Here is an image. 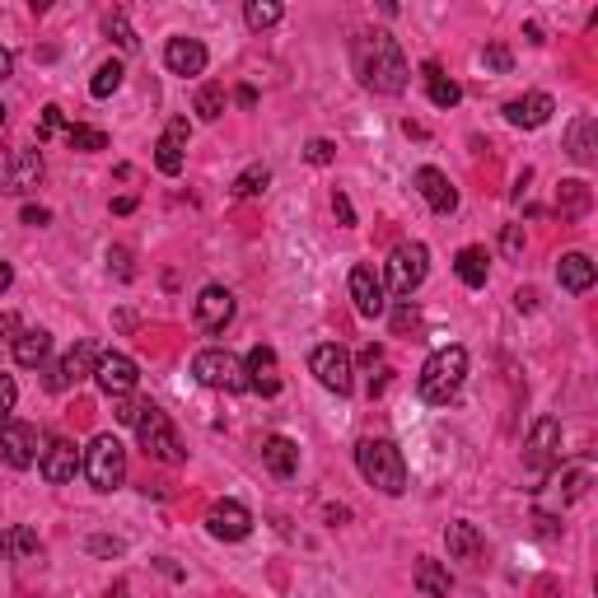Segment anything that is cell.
I'll list each match as a JSON object with an SVG mask.
<instances>
[{
	"mask_svg": "<svg viewBox=\"0 0 598 598\" xmlns=\"http://www.w3.org/2000/svg\"><path fill=\"white\" fill-rule=\"evenodd\" d=\"M356 71H360V85L374 89V94H402V89H407V75H412L398 38H388V33H365V38H360Z\"/></svg>",
	"mask_w": 598,
	"mask_h": 598,
	"instance_id": "cell-1",
	"label": "cell"
},
{
	"mask_svg": "<svg viewBox=\"0 0 598 598\" xmlns=\"http://www.w3.org/2000/svg\"><path fill=\"white\" fill-rule=\"evenodd\" d=\"M468 379V351L463 346H440L435 356L421 365V379H416V393L430 407H449L458 398V388Z\"/></svg>",
	"mask_w": 598,
	"mask_h": 598,
	"instance_id": "cell-2",
	"label": "cell"
},
{
	"mask_svg": "<svg viewBox=\"0 0 598 598\" xmlns=\"http://www.w3.org/2000/svg\"><path fill=\"white\" fill-rule=\"evenodd\" d=\"M356 468L370 486H379L384 496H402L407 491V463L393 440H360L356 444Z\"/></svg>",
	"mask_w": 598,
	"mask_h": 598,
	"instance_id": "cell-3",
	"label": "cell"
},
{
	"mask_svg": "<svg viewBox=\"0 0 598 598\" xmlns=\"http://www.w3.org/2000/svg\"><path fill=\"white\" fill-rule=\"evenodd\" d=\"M80 472L89 477L94 491H117V486L127 482V449H122V440H117V435H94Z\"/></svg>",
	"mask_w": 598,
	"mask_h": 598,
	"instance_id": "cell-4",
	"label": "cell"
},
{
	"mask_svg": "<svg viewBox=\"0 0 598 598\" xmlns=\"http://www.w3.org/2000/svg\"><path fill=\"white\" fill-rule=\"evenodd\" d=\"M136 435H141V449L155 458V463H169V468L187 463V449H183V440H178V430H173V421L159 412L155 402H145L141 421H136Z\"/></svg>",
	"mask_w": 598,
	"mask_h": 598,
	"instance_id": "cell-5",
	"label": "cell"
},
{
	"mask_svg": "<svg viewBox=\"0 0 598 598\" xmlns=\"http://www.w3.org/2000/svg\"><path fill=\"white\" fill-rule=\"evenodd\" d=\"M192 374H197L201 388H215V393H248V374H243V360L220 351V346H206L192 356Z\"/></svg>",
	"mask_w": 598,
	"mask_h": 598,
	"instance_id": "cell-6",
	"label": "cell"
},
{
	"mask_svg": "<svg viewBox=\"0 0 598 598\" xmlns=\"http://www.w3.org/2000/svg\"><path fill=\"white\" fill-rule=\"evenodd\" d=\"M309 370H314V379L328 393H337V398H346L351 388H356V365H351V351L337 342H323L314 346V356H309Z\"/></svg>",
	"mask_w": 598,
	"mask_h": 598,
	"instance_id": "cell-7",
	"label": "cell"
},
{
	"mask_svg": "<svg viewBox=\"0 0 598 598\" xmlns=\"http://www.w3.org/2000/svg\"><path fill=\"white\" fill-rule=\"evenodd\" d=\"M524 463L533 468V477H547L561 463V421L556 416H538L533 421L528 444H524Z\"/></svg>",
	"mask_w": 598,
	"mask_h": 598,
	"instance_id": "cell-8",
	"label": "cell"
},
{
	"mask_svg": "<svg viewBox=\"0 0 598 598\" xmlns=\"http://www.w3.org/2000/svg\"><path fill=\"white\" fill-rule=\"evenodd\" d=\"M426 271H430L426 243H398L393 257H388V285H393V295H412L416 285L426 281Z\"/></svg>",
	"mask_w": 598,
	"mask_h": 598,
	"instance_id": "cell-9",
	"label": "cell"
},
{
	"mask_svg": "<svg viewBox=\"0 0 598 598\" xmlns=\"http://www.w3.org/2000/svg\"><path fill=\"white\" fill-rule=\"evenodd\" d=\"M94 365H99V346L94 342H75L66 356L47 370V388L52 393H66L71 384H80V379H94Z\"/></svg>",
	"mask_w": 598,
	"mask_h": 598,
	"instance_id": "cell-10",
	"label": "cell"
},
{
	"mask_svg": "<svg viewBox=\"0 0 598 598\" xmlns=\"http://www.w3.org/2000/svg\"><path fill=\"white\" fill-rule=\"evenodd\" d=\"M136 379H141V370H136V360L122 356V351H108V356H99V365H94V384H99L108 398L136 393Z\"/></svg>",
	"mask_w": 598,
	"mask_h": 598,
	"instance_id": "cell-11",
	"label": "cell"
},
{
	"mask_svg": "<svg viewBox=\"0 0 598 598\" xmlns=\"http://www.w3.org/2000/svg\"><path fill=\"white\" fill-rule=\"evenodd\" d=\"M206 528H211V538H220V542H243L253 533V514H248V505H239V500H215L211 510H206Z\"/></svg>",
	"mask_w": 598,
	"mask_h": 598,
	"instance_id": "cell-12",
	"label": "cell"
},
{
	"mask_svg": "<svg viewBox=\"0 0 598 598\" xmlns=\"http://www.w3.org/2000/svg\"><path fill=\"white\" fill-rule=\"evenodd\" d=\"M80 468H85V454L75 449V440H52L47 449H38V472H43L52 486L75 482Z\"/></svg>",
	"mask_w": 598,
	"mask_h": 598,
	"instance_id": "cell-13",
	"label": "cell"
},
{
	"mask_svg": "<svg viewBox=\"0 0 598 598\" xmlns=\"http://www.w3.org/2000/svg\"><path fill=\"white\" fill-rule=\"evenodd\" d=\"M351 299H356V314L360 318H384V309H388L384 276H379L374 267H356V271H351Z\"/></svg>",
	"mask_w": 598,
	"mask_h": 598,
	"instance_id": "cell-14",
	"label": "cell"
},
{
	"mask_svg": "<svg viewBox=\"0 0 598 598\" xmlns=\"http://www.w3.org/2000/svg\"><path fill=\"white\" fill-rule=\"evenodd\" d=\"M0 458L10 468H33L38 463V430L19 426V421H5L0 426Z\"/></svg>",
	"mask_w": 598,
	"mask_h": 598,
	"instance_id": "cell-15",
	"label": "cell"
},
{
	"mask_svg": "<svg viewBox=\"0 0 598 598\" xmlns=\"http://www.w3.org/2000/svg\"><path fill=\"white\" fill-rule=\"evenodd\" d=\"M192 314H197V328L206 332H225L229 318H234V295H229L225 285H206L192 304Z\"/></svg>",
	"mask_w": 598,
	"mask_h": 598,
	"instance_id": "cell-16",
	"label": "cell"
},
{
	"mask_svg": "<svg viewBox=\"0 0 598 598\" xmlns=\"http://www.w3.org/2000/svg\"><path fill=\"white\" fill-rule=\"evenodd\" d=\"M243 374H248V388L262 393V398H276V393H281V365H276V351H271V346H253L248 360H243Z\"/></svg>",
	"mask_w": 598,
	"mask_h": 598,
	"instance_id": "cell-17",
	"label": "cell"
},
{
	"mask_svg": "<svg viewBox=\"0 0 598 598\" xmlns=\"http://www.w3.org/2000/svg\"><path fill=\"white\" fill-rule=\"evenodd\" d=\"M416 192L426 197V206L435 215H449V211H458V192H454V183H449V173H440V169H416Z\"/></svg>",
	"mask_w": 598,
	"mask_h": 598,
	"instance_id": "cell-18",
	"label": "cell"
},
{
	"mask_svg": "<svg viewBox=\"0 0 598 598\" xmlns=\"http://www.w3.org/2000/svg\"><path fill=\"white\" fill-rule=\"evenodd\" d=\"M552 113H556L552 94H524V99H510V103H505V122H510V127H524V131L542 127V122H547Z\"/></svg>",
	"mask_w": 598,
	"mask_h": 598,
	"instance_id": "cell-19",
	"label": "cell"
},
{
	"mask_svg": "<svg viewBox=\"0 0 598 598\" xmlns=\"http://www.w3.org/2000/svg\"><path fill=\"white\" fill-rule=\"evenodd\" d=\"M262 463H267L271 477L290 482L299 472V444L290 440V435H267V440H262Z\"/></svg>",
	"mask_w": 598,
	"mask_h": 598,
	"instance_id": "cell-20",
	"label": "cell"
},
{
	"mask_svg": "<svg viewBox=\"0 0 598 598\" xmlns=\"http://www.w3.org/2000/svg\"><path fill=\"white\" fill-rule=\"evenodd\" d=\"M206 47L197 43V38H169V47H164V66H169L173 75H201L206 71Z\"/></svg>",
	"mask_w": 598,
	"mask_h": 598,
	"instance_id": "cell-21",
	"label": "cell"
},
{
	"mask_svg": "<svg viewBox=\"0 0 598 598\" xmlns=\"http://www.w3.org/2000/svg\"><path fill=\"white\" fill-rule=\"evenodd\" d=\"M556 281H561V290H570V295H584V290L598 281V271L584 253H566L556 262Z\"/></svg>",
	"mask_w": 598,
	"mask_h": 598,
	"instance_id": "cell-22",
	"label": "cell"
},
{
	"mask_svg": "<svg viewBox=\"0 0 598 598\" xmlns=\"http://www.w3.org/2000/svg\"><path fill=\"white\" fill-rule=\"evenodd\" d=\"M444 547H449V556L454 561H477L482 556V533H477V524H468V519H454V524L444 528Z\"/></svg>",
	"mask_w": 598,
	"mask_h": 598,
	"instance_id": "cell-23",
	"label": "cell"
},
{
	"mask_svg": "<svg viewBox=\"0 0 598 598\" xmlns=\"http://www.w3.org/2000/svg\"><path fill=\"white\" fill-rule=\"evenodd\" d=\"M566 150L575 164H594L598 159V122L594 117H575L566 131Z\"/></svg>",
	"mask_w": 598,
	"mask_h": 598,
	"instance_id": "cell-24",
	"label": "cell"
},
{
	"mask_svg": "<svg viewBox=\"0 0 598 598\" xmlns=\"http://www.w3.org/2000/svg\"><path fill=\"white\" fill-rule=\"evenodd\" d=\"M47 356H52V332L24 328L15 337V360L24 365V370H38V365H47Z\"/></svg>",
	"mask_w": 598,
	"mask_h": 598,
	"instance_id": "cell-25",
	"label": "cell"
},
{
	"mask_svg": "<svg viewBox=\"0 0 598 598\" xmlns=\"http://www.w3.org/2000/svg\"><path fill=\"white\" fill-rule=\"evenodd\" d=\"M486 262H491V257H486V248H477V243H468V248H458V257H454V271H458V281L468 285V290H482L486 285Z\"/></svg>",
	"mask_w": 598,
	"mask_h": 598,
	"instance_id": "cell-26",
	"label": "cell"
},
{
	"mask_svg": "<svg viewBox=\"0 0 598 598\" xmlns=\"http://www.w3.org/2000/svg\"><path fill=\"white\" fill-rule=\"evenodd\" d=\"M412 580H416V589H421L426 598H449V589H454L449 570H444L440 561H430V556H421V561H416Z\"/></svg>",
	"mask_w": 598,
	"mask_h": 598,
	"instance_id": "cell-27",
	"label": "cell"
},
{
	"mask_svg": "<svg viewBox=\"0 0 598 598\" xmlns=\"http://www.w3.org/2000/svg\"><path fill=\"white\" fill-rule=\"evenodd\" d=\"M589 201H594L589 183H580V178H566V183H561V192H556V211L566 215V220H575V215L589 211Z\"/></svg>",
	"mask_w": 598,
	"mask_h": 598,
	"instance_id": "cell-28",
	"label": "cell"
},
{
	"mask_svg": "<svg viewBox=\"0 0 598 598\" xmlns=\"http://www.w3.org/2000/svg\"><path fill=\"white\" fill-rule=\"evenodd\" d=\"M426 89H430V103H435V108H458V99H463V89H458L449 75H440L435 61H426Z\"/></svg>",
	"mask_w": 598,
	"mask_h": 598,
	"instance_id": "cell-29",
	"label": "cell"
},
{
	"mask_svg": "<svg viewBox=\"0 0 598 598\" xmlns=\"http://www.w3.org/2000/svg\"><path fill=\"white\" fill-rule=\"evenodd\" d=\"M38 178H43V155L38 150H19L15 173H10V192H29V187H38Z\"/></svg>",
	"mask_w": 598,
	"mask_h": 598,
	"instance_id": "cell-30",
	"label": "cell"
},
{
	"mask_svg": "<svg viewBox=\"0 0 598 598\" xmlns=\"http://www.w3.org/2000/svg\"><path fill=\"white\" fill-rule=\"evenodd\" d=\"M122 61H103L99 71H94V80H89V94H94V99H113L117 89H122Z\"/></svg>",
	"mask_w": 598,
	"mask_h": 598,
	"instance_id": "cell-31",
	"label": "cell"
},
{
	"mask_svg": "<svg viewBox=\"0 0 598 598\" xmlns=\"http://www.w3.org/2000/svg\"><path fill=\"white\" fill-rule=\"evenodd\" d=\"M281 5L276 0H248L243 5V19H248V29H271V24H281Z\"/></svg>",
	"mask_w": 598,
	"mask_h": 598,
	"instance_id": "cell-32",
	"label": "cell"
},
{
	"mask_svg": "<svg viewBox=\"0 0 598 598\" xmlns=\"http://www.w3.org/2000/svg\"><path fill=\"white\" fill-rule=\"evenodd\" d=\"M183 150H187V145H178V141H169V136H164V141L155 145V164H159V173L178 178V173H183Z\"/></svg>",
	"mask_w": 598,
	"mask_h": 598,
	"instance_id": "cell-33",
	"label": "cell"
},
{
	"mask_svg": "<svg viewBox=\"0 0 598 598\" xmlns=\"http://www.w3.org/2000/svg\"><path fill=\"white\" fill-rule=\"evenodd\" d=\"M66 145L71 150H108V136L99 127H80L75 122V127H66Z\"/></svg>",
	"mask_w": 598,
	"mask_h": 598,
	"instance_id": "cell-34",
	"label": "cell"
},
{
	"mask_svg": "<svg viewBox=\"0 0 598 598\" xmlns=\"http://www.w3.org/2000/svg\"><path fill=\"white\" fill-rule=\"evenodd\" d=\"M103 29L113 33V38H117V47H122V52H136V47H141V38H136V29H131V24H127V15H122V10H113V15L103 19Z\"/></svg>",
	"mask_w": 598,
	"mask_h": 598,
	"instance_id": "cell-35",
	"label": "cell"
},
{
	"mask_svg": "<svg viewBox=\"0 0 598 598\" xmlns=\"http://www.w3.org/2000/svg\"><path fill=\"white\" fill-rule=\"evenodd\" d=\"M267 183H271V169L253 164V169H243L239 178H234V192H239V197H257V192H267Z\"/></svg>",
	"mask_w": 598,
	"mask_h": 598,
	"instance_id": "cell-36",
	"label": "cell"
},
{
	"mask_svg": "<svg viewBox=\"0 0 598 598\" xmlns=\"http://www.w3.org/2000/svg\"><path fill=\"white\" fill-rule=\"evenodd\" d=\"M220 113H225V94H220L215 85H206L197 94V117H201V122H215Z\"/></svg>",
	"mask_w": 598,
	"mask_h": 598,
	"instance_id": "cell-37",
	"label": "cell"
},
{
	"mask_svg": "<svg viewBox=\"0 0 598 598\" xmlns=\"http://www.w3.org/2000/svg\"><path fill=\"white\" fill-rule=\"evenodd\" d=\"M10 556H15V561H33V556H38V533L19 524L15 528V542H10Z\"/></svg>",
	"mask_w": 598,
	"mask_h": 598,
	"instance_id": "cell-38",
	"label": "cell"
},
{
	"mask_svg": "<svg viewBox=\"0 0 598 598\" xmlns=\"http://www.w3.org/2000/svg\"><path fill=\"white\" fill-rule=\"evenodd\" d=\"M113 402H117L113 416L122 421V426H136V421H141V412H145V402H141V398H131V393H127V398H113Z\"/></svg>",
	"mask_w": 598,
	"mask_h": 598,
	"instance_id": "cell-39",
	"label": "cell"
},
{
	"mask_svg": "<svg viewBox=\"0 0 598 598\" xmlns=\"http://www.w3.org/2000/svg\"><path fill=\"white\" fill-rule=\"evenodd\" d=\"M15 402H19V384L10 379V374H0V426L10 421V412H15Z\"/></svg>",
	"mask_w": 598,
	"mask_h": 598,
	"instance_id": "cell-40",
	"label": "cell"
},
{
	"mask_svg": "<svg viewBox=\"0 0 598 598\" xmlns=\"http://www.w3.org/2000/svg\"><path fill=\"white\" fill-rule=\"evenodd\" d=\"M482 61L491 66V71H500V75H505V71L514 66V57H510V47H505V43H491V47L482 52Z\"/></svg>",
	"mask_w": 598,
	"mask_h": 598,
	"instance_id": "cell-41",
	"label": "cell"
},
{
	"mask_svg": "<svg viewBox=\"0 0 598 598\" xmlns=\"http://www.w3.org/2000/svg\"><path fill=\"white\" fill-rule=\"evenodd\" d=\"M304 159H309V164H332V159H337V145L318 136V141L304 145Z\"/></svg>",
	"mask_w": 598,
	"mask_h": 598,
	"instance_id": "cell-42",
	"label": "cell"
},
{
	"mask_svg": "<svg viewBox=\"0 0 598 598\" xmlns=\"http://www.w3.org/2000/svg\"><path fill=\"white\" fill-rule=\"evenodd\" d=\"M61 122H66V117H61V108H57V103H47L43 117H38V141H47L52 131H61Z\"/></svg>",
	"mask_w": 598,
	"mask_h": 598,
	"instance_id": "cell-43",
	"label": "cell"
},
{
	"mask_svg": "<svg viewBox=\"0 0 598 598\" xmlns=\"http://www.w3.org/2000/svg\"><path fill=\"white\" fill-rule=\"evenodd\" d=\"M500 248H505V257L524 253V225H505V234H500Z\"/></svg>",
	"mask_w": 598,
	"mask_h": 598,
	"instance_id": "cell-44",
	"label": "cell"
},
{
	"mask_svg": "<svg viewBox=\"0 0 598 598\" xmlns=\"http://www.w3.org/2000/svg\"><path fill=\"white\" fill-rule=\"evenodd\" d=\"M108 267H113L122 281H131V248H108Z\"/></svg>",
	"mask_w": 598,
	"mask_h": 598,
	"instance_id": "cell-45",
	"label": "cell"
},
{
	"mask_svg": "<svg viewBox=\"0 0 598 598\" xmlns=\"http://www.w3.org/2000/svg\"><path fill=\"white\" fill-rule=\"evenodd\" d=\"M332 211H337V220H342V225H356V206H351V197H346V192H332Z\"/></svg>",
	"mask_w": 598,
	"mask_h": 598,
	"instance_id": "cell-46",
	"label": "cell"
},
{
	"mask_svg": "<svg viewBox=\"0 0 598 598\" xmlns=\"http://www.w3.org/2000/svg\"><path fill=\"white\" fill-rule=\"evenodd\" d=\"M19 332H24V318H19V314H0V342H15Z\"/></svg>",
	"mask_w": 598,
	"mask_h": 598,
	"instance_id": "cell-47",
	"label": "cell"
},
{
	"mask_svg": "<svg viewBox=\"0 0 598 598\" xmlns=\"http://www.w3.org/2000/svg\"><path fill=\"white\" fill-rule=\"evenodd\" d=\"M89 552L94 556H122V538H89Z\"/></svg>",
	"mask_w": 598,
	"mask_h": 598,
	"instance_id": "cell-48",
	"label": "cell"
},
{
	"mask_svg": "<svg viewBox=\"0 0 598 598\" xmlns=\"http://www.w3.org/2000/svg\"><path fill=\"white\" fill-rule=\"evenodd\" d=\"M10 173H15V155L0 145V192H10Z\"/></svg>",
	"mask_w": 598,
	"mask_h": 598,
	"instance_id": "cell-49",
	"label": "cell"
},
{
	"mask_svg": "<svg viewBox=\"0 0 598 598\" xmlns=\"http://www.w3.org/2000/svg\"><path fill=\"white\" fill-rule=\"evenodd\" d=\"M19 215H24V225H47V220H52V215L43 211V206H24Z\"/></svg>",
	"mask_w": 598,
	"mask_h": 598,
	"instance_id": "cell-50",
	"label": "cell"
},
{
	"mask_svg": "<svg viewBox=\"0 0 598 598\" xmlns=\"http://www.w3.org/2000/svg\"><path fill=\"white\" fill-rule=\"evenodd\" d=\"M15 75V57H10V47H0V80H10Z\"/></svg>",
	"mask_w": 598,
	"mask_h": 598,
	"instance_id": "cell-51",
	"label": "cell"
},
{
	"mask_svg": "<svg viewBox=\"0 0 598 598\" xmlns=\"http://www.w3.org/2000/svg\"><path fill=\"white\" fill-rule=\"evenodd\" d=\"M584 482H589V477H584V472H570V482H566V496H580V491H584Z\"/></svg>",
	"mask_w": 598,
	"mask_h": 598,
	"instance_id": "cell-52",
	"label": "cell"
},
{
	"mask_svg": "<svg viewBox=\"0 0 598 598\" xmlns=\"http://www.w3.org/2000/svg\"><path fill=\"white\" fill-rule=\"evenodd\" d=\"M131 211H136V197H117L113 201V215H131Z\"/></svg>",
	"mask_w": 598,
	"mask_h": 598,
	"instance_id": "cell-53",
	"label": "cell"
},
{
	"mask_svg": "<svg viewBox=\"0 0 598 598\" xmlns=\"http://www.w3.org/2000/svg\"><path fill=\"white\" fill-rule=\"evenodd\" d=\"M514 304H519V309H533V304H538V295H533V290H519V295H514Z\"/></svg>",
	"mask_w": 598,
	"mask_h": 598,
	"instance_id": "cell-54",
	"label": "cell"
},
{
	"mask_svg": "<svg viewBox=\"0 0 598 598\" xmlns=\"http://www.w3.org/2000/svg\"><path fill=\"white\" fill-rule=\"evenodd\" d=\"M10 281H15V267H10V262H0V290H10Z\"/></svg>",
	"mask_w": 598,
	"mask_h": 598,
	"instance_id": "cell-55",
	"label": "cell"
},
{
	"mask_svg": "<svg viewBox=\"0 0 598 598\" xmlns=\"http://www.w3.org/2000/svg\"><path fill=\"white\" fill-rule=\"evenodd\" d=\"M328 519L332 524H342V519H351V510H346V505H328Z\"/></svg>",
	"mask_w": 598,
	"mask_h": 598,
	"instance_id": "cell-56",
	"label": "cell"
},
{
	"mask_svg": "<svg viewBox=\"0 0 598 598\" xmlns=\"http://www.w3.org/2000/svg\"><path fill=\"white\" fill-rule=\"evenodd\" d=\"M533 524H538V533H547V538H552V533H556V519H547V514H538Z\"/></svg>",
	"mask_w": 598,
	"mask_h": 598,
	"instance_id": "cell-57",
	"label": "cell"
},
{
	"mask_svg": "<svg viewBox=\"0 0 598 598\" xmlns=\"http://www.w3.org/2000/svg\"><path fill=\"white\" fill-rule=\"evenodd\" d=\"M239 103H243V108H253V103H257V89L243 85V89H239Z\"/></svg>",
	"mask_w": 598,
	"mask_h": 598,
	"instance_id": "cell-58",
	"label": "cell"
},
{
	"mask_svg": "<svg viewBox=\"0 0 598 598\" xmlns=\"http://www.w3.org/2000/svg\"><path fill=\"white\" fill-rule=\"evenodd\" d=\"M10 542H15V533H5V528H0V556H10Z\"/></svg>",
	"mask_w": 598,
	"mask_h": 598,
	"instance_id": "cell-59",
	"label": "cell"
},
{
	"mask_svg": "<svg viewBox=\"0 0 598 598\" xmlns=\"http://www.w3.org/2000/svg\"><path fill=\"white\" fill-rule=\"evenodd\" d=\"M5 117H10V113H5V103H0V127H5Z\"/></svg>",
	"mask_w": 598,
	"mask_h": 598,
	"instance_id": "cell-60",
	"label": "cell"
}]
</instances>
